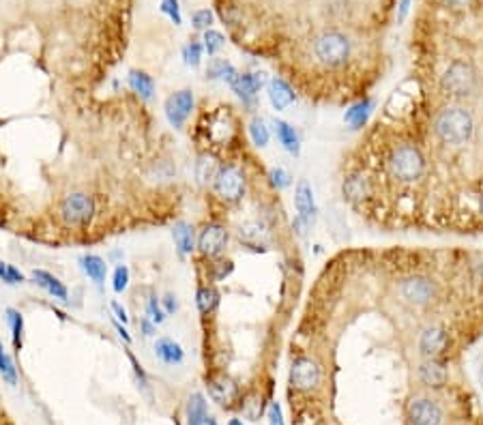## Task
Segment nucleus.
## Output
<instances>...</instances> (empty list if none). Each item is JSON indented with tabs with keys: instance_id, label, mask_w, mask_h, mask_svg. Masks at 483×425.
Instances as JSON below:
<instances>
[{
	"instance_id": "obj_1",
	"label": "nucleus",
	"mask_w": 483,
	"mask_h": 425,
	"mask_svg": "<svg viewBox=\"0 0 483 425\" xmlns=\"http://www.w3.org/2000/svg\"><path fill=\"white\" fill-rule=\"evenodd\" d=\"M434 129L447 144H464L473 136V116L462 107H447L438 114Z\"/></svg>"
},
{
	"instance_id": "obj_2",
	"label": "nucleus",
	"mask_w": 483,
	"mask_h": 425,
	"mask_svg": "<svg viewBox=\"0 0 483 425\" xmlns=\"http://www.w3.org/2000/svg\"><path fill=\"white\" fill-rule=\"evenodd\" d=\"M389 168L395 178H400L404 183H412L416 178H421V174L425 172V159L416 146L404 144L391 153Z\"/></svg>"
},
{
	"instance_id": "obj_3",
	"label": "nucleus",
	"mask_w": 483,
	"mask_h": 425,
	"mask_svg": "<svg viewBox=\"0 0 483 425\" xmlns=\"http://www.w3.org/2000/svg\"><path fill=\"white\" fill-rule=\"evenodd\" d=\"M475 84H477V76L471 69V64L462 62V60H455L447 67V71L441 78V88L451 95V97H466L475 91Z\"/></svg>"
},
{
	"instance_id": "obj_4",
	"label": "nucleus",
	"mask_w": 483,
	"mask_h": 425,
	"mask_svg": "<svg viewBox=\"0 0 483 425\" xmlns=\"http://www.w3.org/2000/svg\"><path fill=\"white\" fill-rule=\"evenodd\" d=\"M314 52L320 62L328 67L344 64L350 56V41L342 33H324L316 39Z\"/></svg>"
},
{
	"instance_id": "obj_5",
	"label": "nucleus",
	"mask_w": 483,
	"mask_h": 425,
	"mask_svg": "<svg viewBox=\"0 0 483 425\" xmlns=\"http://www.w3.org/2000/svg\"><path fill=\"white\" fill-rule=\"evenodd\" d=\"M95 213V202L93 198H89L86 193H71L62 200L60 205V215L62 219L71 223V226H84L93 219Z\"/></svg>"
},
{
	"instance_id": "obj_6",
	"label": "nucleus",
	"mask_w": 483,
	"mask_h": 425,
	"mask_svg": "<svg viewBox=\"0 0 483 425\" xmlns=\"http://www.w3.org/2000/svg\"><path fill=\"white\" fill-rule=\"evenodd\" d=\"M215 189L224 200H240L245 193V176L236 166H224L215 178Z\"/></svg>"
},
{
	"instance_id": "obj_7",
	"label": "nucleus",
	"mask_w": 483,
	"mask_h": 425,
	"mask_svg": "<svg viewBox=\"0 0 483 425\" xmlns=\"http://www.w3.org/2000/svg\"><path fill=\"white\" fill-rule=\"evenodd\" d=\"M166 119L172 127L181 129L185 121L189 119L191 110H193V93L191 91H179L166 99Z\"/></svg>"
},
{
	"instance_id": "obj_8",
	"label": "nucleus",
	"mask_w": 483,
	"mask_h": 425,
	"mask_svg": "<svg viewBox=\"0 0 483 425\" xmlns=\"http://www.w3.org/2000/svg\"><path fill=\"white\" fill-rule=\"evenodd\" d=\"M290 383L301 391H312L320 383V367L316 361L301 356L290 367Z\"/></svg>"
},
{
	"instance_id": "obj_9",
	"label": "nucleus",
	"mask_w": 483,
	"mask_h": 425,
	"mask_svg": "<svg viewBox=\"0 0 483 425\" xmlns=\"http://www.w3.org/2000/svg\"><path fill=\"white\" fill-rule=\"evenodd\" d=\"M408 419L412 425H441L443 423V408L434 399L421 397L414 399L408 408Z\"/></svg>"
},
{
	"instance_id": "obj_10",
	"label": "nucleus",
	"mask_w": 483,
	"mask_h": 425,
	"mask_svg": "<svg viewBox=\"0 0 483 425\" xmlns=\"http://www.w3.org/2000/svg\"><path fill=\"white\" fill-rule=\"evenodd\" d=\"M295 205L299 211V219L305 223V226L307 228L314 226L318 209H316V200H314V189L307 181H299V185L295 189Z\"/></svg>"
},
{
	"instance_id": "obj_11",
	"label": "nucleus",
	"mask_w": 483,
	"mask_h": 425,
	"mask_svg": "<svg viewBox=\"0 0 483 425\" xmlns=\"http://www.w3.org/2000/svg\"><path fill=\"white\" fill-rule=\"evenodd\" d=\"M228 245V232L222 228V226H207L200 234V238H197V248H200L202 254L207 256H217L222 254L226 250Z\"/></svg>"
},
{
	"instance_id": "obj_12",
	"label": "nucleus",
	"mask_w": 483,
	"mask_h": 425,
	"mask_svg": "<svg viewBox=\"0 0 483 425\" xmlns=\"http://www.w3.org/2000/svg\"><path fill=\"white\" fill-rule=\"evenodd\" d=\"M402 295H404V299H408L414 305H423L434 297V286L430 279L414 275L402 284Z\"/></svg>"
},
{
	"instance_id": "obj_13",
	"label": "nucleus",
	"mask_w": 483,
	"mask_h": 425,
	"mask_svg": "<svg viewBox=\"0 0 483 425\" xmlns=\"http://www.w3.org/2000/svg\"><path fill=\"white\" fill-rule=\"evenodd\" d=\"M267 78L265 73H238V78L230 84L232 91L243 99V101H254V97L258 95V91L265 86Z\"/></svg>"
},
{
	"instance_id": "obj_14",
	"label": "nucleus",
	"mask_w": 483,
	"mask_h": 425,
	"mask_svg": "<svg viewBox=\"0 0 483 425\" xmlns=\"http://www.w3.org/2000/svg\"><path fill=\"white\" fill-rule=\"evenodd\" d=\"M447 344H449L447 333H445L443 329H438V327H430V329H425V333L421 335L419 348H421V354H423V356H428V359H436V356L447 348Z\"/></svg>"
},
{
	"instance_id": "obj_15",
	"label": "nucleus",
	"mask_w": 483,
	"mask_h": 425,
	"mask_svg": "<svg viewBox=\"0 0 483 425\" xmlns=\"http://www.w3.org/2000/svg\"><path fill=\"white\" fill-rule=\"evenodd\" d=\"M267 95H269L271 105H273L277 112L286 110V107H288L290 103H295V99H297V95H295V91L290 88V84L283 82V80H279V78H273V80L269 82Z\"/></svg>"
},
{
	"instance_id": "obj_16",
	"label": "nucleus",
	"mask_w": 483,
	"mask_h": 425,
	"mask_svg": "<svg viewBox=\"0 0 483 425\" xmlns=\"http://www.w3.org/2000/svg\"><path fill=\"white\" fill-rule=\"evenodd\" d=\"M155 356L164 365H179L185 359V350L179 342L170 338H159L155 344Z\"/></svg>"
},
{
	"instance_id": "obj_17",
	"label": "nucleus",
	"mask_w": 483,
	"mask_h": 425,
	"mask_svg": "<svg viewBox=\"0 0 483 425\" xmlns=\"http://www.w3.org/2000/svg\"><path fill=\"white\" fill-rule=\"evenodd\" d=\"M419 376H421V380L428 387H434V389H441L447 383V378H449L445 363L438 361V359H428L419 367Z\"/></svg>"
},
{
	"instance_id": "obj_18",
	"label": "nucleus",
	"mask_w": 483,
	"mask_h": 425,
	"mask_svg": "<svg viewBox=\"0 0 483 425\" xmlns=\"http://www.w3.org/2000/svg\"><path fill=\"white\" fill-rule=\"evenodd\" d=\"M273 127H275V136L279 140V144L286 148L290 155H299L301 150V140H299V133L297 129L286 123V121H281V119H275L273 121Z\"/></svg>"
},
{
	"instance_id": "obj_19",
	"label": "nucleus",
	"mask_w": 483,
	"mask_h": 425,
	"mask_svg": "<svg viewBox=\"0 0 483 425\" xmlns=\"http://www.w3.org/2000/svg\"><path fill=\"white\" fill-rule=\"evenodd\" d=\"M80 264H82V271L89 275V279L95 284V286H103L105 281V273H107V264L103 258L95 256V254H86L80 258Z\"/></svg>"
},
{
	"instance_id": "obj_20",
	"label": "nucleus",
	"mask_w": 483,
	"mask_h": 425,
	"mask_svg": "<svg viewBox=\"0 0 483 425\" xmlns=\"http://www.w3.org/2000/svg\"><path fill=\"white\" fill-rule=\"evenodd\" d=\"M33 279H35V284H39L43 290H46L48 295H52L54 299H60V301H67V288H64V284L58 279V277H54L52 273H48V271H33Z\"/></svg>"
},
{
	"instance_id": "obj_21",
	"label": "nucleus",
	"mask_w": 483,
	"mask_h": 425,
	"mask_svg": "<svg viewBox=\"0 0 483 425\" xmlns=\"http://www.w3.org/2000/svg\"><path fill=\"white\" fill-rule=\"evenodd\" d=\"M209 395L213 397V401L217 404H230V401L236 397V385L230 378H217L209 383Z\"/></svg>"
},
{
	"instance_id": "obj_22",
	"label": "nucleus",
	"mask_w": 483,
	"mask_h": 425,
	"mask_svg": "<svg viewBox=\"0 0 483 425\" xmlns=\"http://www.w3.org/2000/svg\"><path fill=\"white\" fill-rule=\"evenodd\" d=\"M371 110H374V101L371 99H363V101H359V103H355V105H350L348 110H346V114H344V121L353 127V129H361L365 123H367V119H369V114H371Z\"/></svg>"
},
{
	"instance_id": "obj_23",
	"label": "nucleus",
	"mask_w": 483,
	"mask_h": 425,
	"mask_svg": "<svg viewBox=\"0 0 483 425\" xmlns=\"http://www.w3.org/2000/svg\"><path fill=\"white\" fill-rule=\"evenodd\" d=\"M172 236H174V243H177L181 254H191L195 250V232H193V226H189L187 221L174 223Z\"/></svg>"
},
{
	"instance_id": "obj_24",
	"label": "nucleus",
	"mask_w": 483,
	"mask_h": 425,
	"mask_svg": "<svg viewBox=\"0 0 483 425\" xmlns=\"http://www.w3.org/2000/svg\"><path fill=\"white\" fill-rule=\"evenodd\" d=\"M207 78L211 80H224L228 84H232L238 78V71L234 69V64L224 60V58H213L207 67Z\"/></svg>"
},
{
	"instance_id": "obj_25",
	"label": "nucleus",
	"mask_w": 483,
	"mask_h": 425,
	"mask_svg": "<svg viewBox=\"0 0 483 425\" xmlns=\"http://www.w3.org/2000/svg\"><path fill=\"white\" fill-rule=\"evenodd\" d=\"M127 80H129L131 91L138 93V95L144 97V99H150L152 93H155V82H152V78H150L148 73H144V71H138V69L129 71V78H127Z\"/></svg>"
},
{
	"instance_id": "obj_26",
	"label": "nucleus",
	"mask_w": 483,
	"mask_h": 425,
	"mask_svg": "<svg viewBox=\"0 0 483 425\" xmlns=\"http://www.w3.org/2000/svg\"><path fill=\"white\" fill-rule=\"evenodd\" d=\"M187 417L189 423H200L204 425L209 421V413H207V401L200 393H193L189 397V404H187Z\"/></svg>"
},
{
	"instance_id": "obj_27",
	"label": "nucleus",
	"mask_w": 483,
	"mask_h": 425,
	"mask_svg": "<svg viewBox=\"0 0 483 425\" xmlns=\"http://www.w3.org/2000/svg\"><path fill=\"white\" fill-rule=\"evenodd\" d=\"M195 174H197V181H200L202 185H209V183H215V178L219 174V168H217V164H215L213 157H209V155H202V157L197 159Z\"/></svg>"
},
{
	"instance_id": "obj_28",
	"label": "nucleus",
	"mask_w": 483,
	"mask_h": 425,
	"mask_svg": "<svg viewBox=\"0 0 483 425\" xmlns=\"http://www.w3.org/2000/svg\"><path fill=\"white\" fill-rule=\"evenodd\" d=\"M367 181L363 176H359V174H355V176H350V178H346L344 181V196L348 198V200H363L365 196H367Z\"/></svg>"
},
{
	"instance_id": "obj_29",
	"label": "nucleus",
	"mask_w": 483,
	"mask_h": 425,
	"mask_svg": "<svg viewBox=\"0 0 483 425\" xmlns=\"http://www.w3.org/2000/svg\"><path fill=\"white\" fill-rule=\"evenodd\" d=\"M195 303L202 314H211V311L219 305V293L215 288H200L195 293Z\"/></svg>"
},
{
	"instance_id": "obj_30",
	"label": "nucleus",
	"mask_w": 483,
	"mask_h": 425,
	"mask_svg": "<svg viewBox=\"0 0 483 425\" xmlns=\"http://www.w3.org/2000/svg\"><path fill=\"white\" fill-rule=\"evenodd\" d=\"M7 320L11 324V335H13V344L15 348L19 350L21 348V338H24V318H21V314L17 309L9 307L7 309Z\"/></svg>"
},
{
	"instance_id": "obj_31",
	"label": "nucleus",
	"mask_w": 483,
	"mask_h": 425,
	"mask_svg": "<svg viewBox=\"0 0 483 425\" xmlns=\"http://www.w3.org/2000/svg\"><path fill=\"white\" fill-rule=\"evenodd\" d=\"M249 138L258 148H265L269 144V127L262 119H254L249 123Z\"/></svg>"
},
{
	"instance_id": "obj_32",
	"label": "nucleus",
	"mask_w": 483,
	"mask_h": 425,
	"mask_svg": "<svg viewBox=\"0 0 483 425\" xmlns=\"http://www.w3.org/2000/svg\"><path fill=\"white\" fill-rule=\"evenodd\" d=\"M238 236L243 238L247 245H256L262 236H265V228H262V223L252 221V223H245V226L238 228Z\"/></svg>"
},
{
	"instance_id": "obj_33",
	"label": "nucleus",
	"mask_w": 483,
	"mask_h": 425,
	"mask_svg": "<svg viewBox=\"0 0 483 425\" xmlns=\"http://www.w3.org/2000/svg\"><path fill=\"white\" fill-rule=\"evenodd\" d=\"M202 46L200 43H195V41H191V43H187V46L183 48V60H185V64L187 67H200V62H202Z\"/></svg>"
},
{
	"instance_id": "obj_34",
	"label": "nucleus",
	"mask_w": 483,
	"mask_h": 425,
	"mask_svg": "<svg viewBox=\"0 0 483 425\" xmlns=\"http://www.w3.org/2000/svg\"><path fill=\"white\" fill-rule=\"evenodd\" d=\"M0 374H3V378L7 380L9 385H15V383H17L15 365H13V361H11V356L5 352L3 344H0Z\"/></svg>"
},
{
	"instance_id": "obj_35",
	"label": "nucleus",
	"mask_w": 483,
	"mask_h": 425,
	"mask_svg": "<svg viewBox=\"0 0 483 425\" xmlns=\"http://www.w3.org/2000/svg\"><path fill=\"white\" fill-rule=\"evenodd\" d=\"M204 50L213 56V54H217L219 50L224 48V43H226V39H224V35L222 33H217V31H213V28H209V31H204Z\"/></svg>"
},
{
	"instance_id": "obj_36",
	"label": "nucleus",
	"mask_w": 483,
	"mask_h": 425,
	"mask_svg": "<svg viewBox=\"0 0 483 425\" xmlns=\"http://www.w3.org/2000/svg\"><path fill=\"white\" fill-rule=\"evenodd\" d=\"M191 21H193L195 31H209L213 26V21H215V15H213L211 9H197V11H193Z\"/></svg>"
},
{
	"instance_id": "obj_37",
	"label": "nucleus",
	"mask_w": 483,
	"mask_h": 425,
	"mask_svg": "<svg viewBox=\"0 0 483 425\" xmlns=\"http://www.w3.org/2000/svg\"><path fill=\"white\" fill-rule=\"evenodd\" d=\"M161 13H166L174 24L181 26L183 24V15H181V3L179 0H161Z\"/></svg>"
},
{
	"instance_id": "obj_38",
	"label": "nucleus",
	"mask_w": 483,
	"mask_h": 425,
	"mask_svg": "<svg viewBox=\"0 0 483 425\" xmlns=\"http://www.w3.org/2000/svg\"><path fill=\"white\" fill-rule=\"evenodd\" d=\"M129 286V268L125 264H118L114 268V279H112V288H114V293H125Z\"/></svg>"
},
{
	"instance_id": "obj_39",
	"label": "nucleus",
	"mask_w": 483,
	"mask_h": 425,
	"mask_svg": "<svg viewBox=\"0 0 483 425\" xmlns=\"http://www.w3.org/2000/svg\"><path fill=\"white\" fill-rule=\"evenodd\" d=\"M146 316H148V320H152L155 324H159V322L166 320V311H164V307L157 303V297H150V299H148V303H146Z\"/></svg>"
},
{
	"instance_id": "obj_40",
	"label": "nucleus",
	"mask_w": 483,
	"mask_h": 425,
	"mask_svg": "<svg viewBox=\"0 0 483 425\" xmlns=\"http://www.w3.org/2000/svg\"><path fill=\"white\" fill-rule=\"evenodd\" d=\"M260 413H262L260 397H258V395H249L247 401L243 404V415H245L249 421H258V419H260Z\"/></svg>"
},
{
	"instance_id": "obj_41",
	"label": "nucleus",
	"mask_w": 483,
	"mask_h": 425,
	"mask_svg": "<svg viewBox=\"0 0 483 425\" xmlns=\"http://www.w3.org/2000/svg\"><path fill=\"white\" fill-rule=\"evenodd\" d=\"M271 183L277 187V189H286L292 185V176L283 170V168H273L271 170Z\"/></svg>"
},
{
	"instance_id": "obj_42",
	"label": "nucleus",
	"mask_w": 483,
	"mask_h": 425,
	"mask_svg": "<svg viewBox=\"0 0 483 425\" xmlns=\"http://www.w3.org/2000/svg\"><path fill=\"white\" fill-rule=\"evenodd\" d=\"M267 417H269V425H283V415H281V408H279L277 401H273V404L269 406Z\"/></svg>"
},
{
	"instance_id": "obj_43",
	"label": "nucleus",
	"mask_w": 483,
	"mask_h": 425,
	"mask_svg": "<svg viewBox=\"0 0 483 425\" xmlns=\"http://www.w3.org/2000/svg\"><path fill=\"white\" fill-rule=\"evenodd\" d=\"M232 271H234V266H232V262H230V260L219 262V264H217V271H215V279H217V281H222V279H226Z\"/></svg>"
},
{
	"instance_id": "obj_44",
	"label": "nucleus",
	"mask_w": 483,
	"mask_h": 425,
	"mask_svg": "<svg viewBox=\"0 0 483 425\" xmlns=\"http://www.w3.org/2000/svg\"><path fill=\"white\" fill-rule=\"evenodd\" d=\"M161 303H164V311H166V314H174V311L179 309V301H177V297H174V295H166V297L161 299Z\"/></svg>"
},
{
	"instance_id": "obj_45",
	"label": "nucleus",
	"mask_w": 483,
	"mask_h": 425,
	"mask_svg": "<svg viewBox=\"0 0 483 425\" xmlns=\"http://www.w3.org/2000/svg\"><path fill=\"white\" fill-rule=\"evenodd\" d=\"M410 5H412V0H400V5H398V24H404V19L410 13Z\"/></svg>"
},
{
	"instance_id": "obj_46",
	"label": "nucleus",
	"mask_w": 483,
	"mask_h": 425,
	"mask_svg": "<svg viewBox=\"0 0 483 425\" xmlns=\"http://www.w3.org/2000/svg\"><path fill=\"white\" fill-rule=\"evenodd\" d=\"M112 311H114L116 318H118L123 324H127V320H129V318H127V311H125V307H123L118 301H112Z\"/></svg>"
},
{
	"instance_id": "obj_47",
	"label": "nucleus",
	"mask_w": 483,
	"mask_h": 425,
	"mask_svg": "<svg viewBox=\"0 0 483 425\" xmlns=\"http://www.w3.org/2000/svg\"><path fill=\"white\" fill-rule=\"evenodd\" d=\"M9 281H11V284H21V281H24V275H21V273L17 271V268L11 266V264H9Z\"/></svg>"
},
{
	"instance_id": "obj_48",
	"label": "nucleus",
	"mask_w": 483,
	"mask_h": 425,
	"mask_svg": "<svg viewBox=\"0 0 483 425\" xmlns=\"http://www.w3.org/2000/svg\"><path fill=\"white\" fill-rule=\"evenodd\" d=\"M441 3H443L445 7L459 9V7H466V5H471V0H441Z\"/></svg>"
},
{
	"instance_id": "obj_49",
	"label": "nucleus",
	"mask_w": 483,
	"mask_h": 425,
	"mask_svg": "<svg viewBox=\"0 0 483 425\" xmlns=\"http://www.w3.org/2000/svg\"><path fill=\"white\" fill-rule=\"evenodd\" d=\"M155 322H152V320H148V318H144L142 320V331H144V335H155Z\"/></svg>"
},
{
	"instance_id": "obj_50",
	"label": "nucleus",
	"mask_w": 483,
	"mask_h": 425,
	"mask_svg": "<svg viewBox=\"0 0 483 425\" xmlns=\"http://www.w3.org/2000/svg\"><path fill=\"white\" fill-rule=\"evenodd\" d=\"M0 279L7 281V284H11V281H9V264H3V262H0Z\"/></svg>"
},
{
	"instance_id": "obj_51",
	"label": "nucleus",
	"mask_w": 483,
	"mask_h": 425,
	"mask_svg": "<svg viewBox=\"0 0 483 425\" xmlns=\"http://www.w3.org/2000/svg\"><path fill=\"white\" fill-rule=\"evenodd\" d=\"M114 329L118 331V335H121V338H123L125 342H131V335H129V333L125 331V327H121L118 322H114Z\"/></svg>"
},
{
	"instance_id": "obj_52",
	"label": "nucleus",
	"mask_w": 483,
	"mask_h": 425,
	"mask_svg": "<svg viewBox=\"0 0 483 425\" xmlns=\"http://www.w3.org/2000/svg\"><path fill=\"white\" fill-rule=\"evenodd\" d=\"M477 378H479V387H481V391H483V365L479 367V372H477Z\"/></svg>"
},
{
	"instance_id": "obj_53",
	"label": "nucleus",
	"mask_w": 483,
	"mask_h": 425,
	"mask_svg": "<svg viewBox=\"0 0 483 425\" xmlns=\"http://www.w3.org/2000/svg\"><path fill=\"white\" fill-rule=\"evenodd\" d=\"M228 425H243V421H238V419H230Z\"/></svg>"
},
{
	"instance_id": "obj_54",
	"label": "nucleus",
	"mask_w": 483,
	"mask_h": 425,
	"mask_svg": "<svg viewBox=\"0 0 483 425\" xmlns=\"http://www.w3.org/2000/svg\"><path fill=\"white\" fill-rule=\"evenodd\" d=\"M479 207H481V213H483V196H481V200H479Z\"/></svg>"
}]
</instances>
